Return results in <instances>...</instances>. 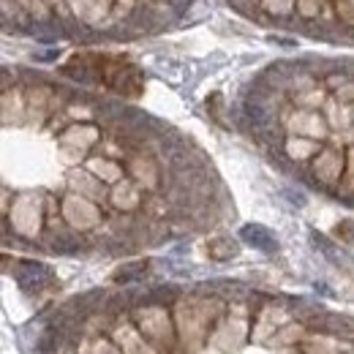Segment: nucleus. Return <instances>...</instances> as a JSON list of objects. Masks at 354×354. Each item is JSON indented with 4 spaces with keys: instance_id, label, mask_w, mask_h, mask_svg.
I'll return each mask as SVG.
<instances>
[{
    "instance_id": "nucleus-1",
    "label": "nucleus",
    "mask_w": 354,
    "mask_h": 354,
    "mask_svg": "<svg viewBox=\"0 0 354 354\" xmlns=\"http://www.w3.org/2000/svg\"><path fill=\"white\" fill-rule=\"evenodd\" d=\"M243 237H245L251 245L262 248V251H272V248H275V240L267 234L262 226H245V229H243Z\"/></svg>"
}]
</instances>
